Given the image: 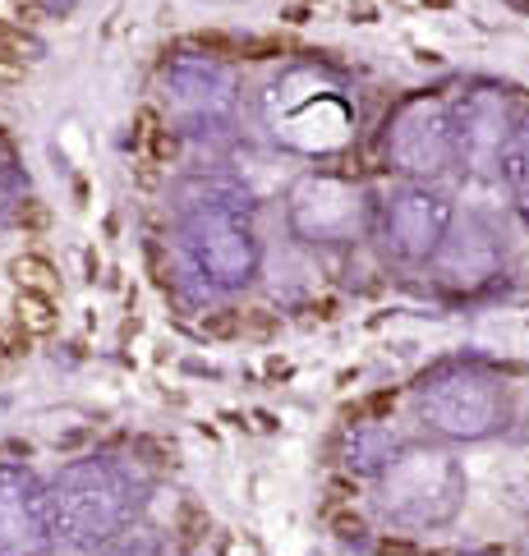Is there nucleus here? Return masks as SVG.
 Instances as JSON below:
<instances>
[{"label": "nucleus", "instance_id": "1", "mask_svg": "<svg viewBox=\"0 0 529 556\" xmlns=\"http://www.w3.org/2000/svg\"><path fill=\"white\" fill-rule=\"evenodd\" d=\"M180 249L199 281L217 294H240L263 271V235L253 198L226 175H193L180 189Z\"/></svg>", "mask_w": 529, "mask_h": 556}, {"label": "nucleus", "instance_id": "2", "mask_svg": "<svg viewBox=\"0 0 529 556\" xmlns=\"http://www.w3.org/2000/svg\"><path fill=\"white\" fill-rule=\"evenodd\" d=\"M259 121L277 148L327 162L355 143L360 106L341 78L323 65H286L259 97Z\"/></svg>", "mask_w": 529, "mask_h": 556}, {"label": "nucleus", "instance_id": "3", "mask_svg": "<svg viewBox=\"0 0 529 556\" xmlns=\"http://www.w3.org/2000/svg\"><path fill=\"white\" fill-rule=\"evenodd\" d=\"M143 506V483L125 460L111 455H84L65 465L47 483V510L55 529V547L97 552L111 539L134 529V515Z\"/></svg>", "mask_w": 529, "mask_h": 556}, {"label": "nucleus", "instance_id": "4", "mask_svg": "<svg viewBox=\"0 0 529 556\" xmlns=\"http://www.w3.org/2000/svg\"><path fill=\"white\" fill-rule=\"evenodd\" d=\"M469 496V473L446 442H405L391 446L374 473L378 515L401 529H446L456 525Z\"/></svg>", "mask_w": 529, "mask_h": 556}, {"label": "nucleus", "instance_id": "5", "mask_svg": "<svg viewBox=\"0 0 529 556\" xmlns=\"http://www.w3.org/2000/svg\"><path fill=\"white\" fill-rule=\"evenodd\" d=\"M415 414L433 442L479 446L512 428V391L479 359H446L419 377Z\"/></svg>", "mask_w": 529, "mask_h": 556}, {"label": "nucleus", "instance_id": "6", "mask_svg": "<svg viewBox=\"0 0 529 556\" xmlns=\"http://www.w3.org/2000/svg\"><path fill=\"white\" fill-rule=\"evenodd\" d=\"M378 207L350 170L308 166L286 189V226L308 249H350L374 230Z\"/></svg>", "mask_w": 529, "mask_h": 556}, {"label": "nucleus", "instance_id": "7", "mask_svg": "<svg viewBox=\"0 0 529 556\" xmlns=\"http://www.w3.org/2000/svg\"><path fill=\"white\" fill-rule=\"evenodd\" d=\"M382 166L405 185H438L456 166L452 102L438 92H410L387 111L378 134Z\"/></svg>", "mask_w": 529, "mask_h": 556}, {"label": "nucleus", "instance_id": "8", "mask_svg": "<svg viewBox=\"0 0 529 556\" xmlns=\"http://www.w3.org/2000/svg\"><path fill=\"white\" fill-rule=\"evenodd\" d=\"M166 121L189 138H222L240 115V74L217 55H175L162 65Z\"/></svg>", "mask_w": 529, "mask_h": 556}, {"label": "nucleus", "instance_id": "9", "mask_svg": "<svg viewBox=\"0 0 529 556\" xmlns=\"http://www.w3.org/2000/svg\"><path fill=\"white\" fill-rule=\"evenodd\" d=\"M456 226V203L442 185H396L374 216V230L391 263L401 267H428L442 249L446 230Z\"/></svg>", "mask_w": 529, "mask_h": 556}, {"label": "nucleus", "instance_id": "10", "mask_svg": "<svg viewBox=\"0 0 529 556\" xmlns=\"http://www.w3.org/2000/svg\"><path fill=\"white\" fill-rule=\"evenodd\" d=\"M428 276H433V290L452 304H469L483 300L502 276H506V249L502 235L483 222V216H456V226L446 230L442 249L428 263Z\"/></svg>", "mask_w": 529, "mask_h": 556}, {"label": "nucleus", "instance_id": "11", "mask_svg": "<svg viewBox=\"0 0 529 556\" xmlns=\"http://www.w3.org/2000/svg\"><path fill=\"white\" fill-rule=\"evenodd\" d=\"M452 125H456V166L469 170L475 180L502 175L506 143H512V134H516V115H512L506 92L475 88L465 102L452 106Z\"/></svg>", "mask_w": 529, "mask_h": 556}, {"label": "nucleus", "instance_id": "12", "mask_svg": "<svg viewBox=\"0 0 529 556\" xmlns=\"http://www.w3.org/2000/svg\"><path fill=\"white\" fill-rule=\"evenodd\" d=\"M55 547L47 488L28 469H0V556H47Z\"/></svg>", "mask_w": 529, "mask_h": 556}, {"label": "nucleus", "instance_id": "13", "mask_svg": "<svg viewBox=\"0 0 529 556\" xmlns=\"http://www.w3.org/2000/svg\"><path fill=\"white\" fill-rule=\"evenodd\" d=\"M502 180L512 185V193H529V115L516 121V134H512V143H506Z\"/></svg>", "mask_w": 529, "mask_h": 556}, {"label": "nucleus", "instance_id": "14", "mask_svg": "<svg viewBox=\"0 0 529 556\" xmlns=\"http://www.w3.org/2000/svg\"><path fill=\"white\" fill-rule=\"evenodd\" d=\"M92 556H156V547H152L148 533H134V529H125L121 539H111L106 547H97Z\"/></svg>", "mask_w": 529, "mask_h": 556}, {"label": "nucleus", "instance_id": "15", "mask_svg": "<svg viewBox=\"0 0 529 556\" xmlns=\"http://www.w3.org/2000/svg\"><path fill=\"white\" fill-rule=\"evenodd\" d=\"M0 18L5 24H28V5L24 0H0Z\"/></svg>", "mask_w": 529, "mask_h": 556}, {"label": "nucleus", "instance_id": "16", "mask_svg": "<svg viewBox=\"0 0 529 556\" xmlns=\"http://www.w3.org/2000/svg\"><path fill=\"white\" fill-rule=\"evenodd\" d=\"M512 207H516V222H520V230L529 235V193H516V203H512Z\"/></svg>", "mask_w": 529, "mask_h": 556}, {"label": "nucleus", "instance_id": "17", "mask_svg": "<svg viewBox=\"0 0 529 556\" xmlns=\"http://www.w3.org/2000/svg\"><path fill=\"white\" fill-rule=\"evenodd\" d=\"M10 222V189H5V180H0V226Z\"/></svg>", "mask_w": 529, "mask_h": 556}, {"label": "nucleus", "instance_id": "18", "mask_svg": "<svg viewBox=\"0 0 529 556\" xmlns=\"http://www.w3.org/2000/svg\"><path fill=\"white\" fill-rule=\"evenodd\" d=\"M5 47H10V24L0 18V51H5Z\"/></svg>", "mask_w": 529, "mask_h": 556}]
</instances>
